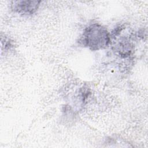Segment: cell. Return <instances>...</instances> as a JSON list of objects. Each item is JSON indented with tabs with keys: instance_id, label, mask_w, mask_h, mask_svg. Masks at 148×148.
I'll return each mask as SVG.
<instances>
[{
	"instance_id": "1",
	"label": "cell",
	"mask_w": 148,
	"mask_h": 148,
	"mask_svg": "<svg viewBox=\"0 0 148 148\" xmlns=\"http://www.w3.org/2000/svg\"><path fill=\"white\" fill-rule=\"evenodd\" d=\"M83 36V41L86 45L92 50L102 49L108 45L109 41L107 30L98 24L88 27Z\"/></svg>"
},
{
	"instance_id": "2",
	"label": "cell",
	"mask_w": 148,
	"mask_h": 148,
	"mask_svg": "<svg viewBox=\"0 0 148 148\" xmlns=\"http://www.w3.org/2000/svg\"><path fill=\"white\" fill-rule=\"evenodd\" d=\"M40 1H14L12 5L13 9L18 13L24 14H31L38 8Z\"/></svg>"
}]
</instances>
